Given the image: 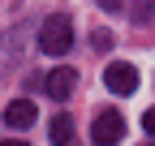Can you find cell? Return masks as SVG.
Wrapping results in <instances>:
<instances>
[{"instance_id":"2","label":"cell","mask_w":155,"mask_h":146,"mask_svg":"<svg viewBox=\"0 0 155 146\" xmlns=\"http://www.w3.org/2000/svg\"><path fill=\"white\" fill-rule=\"evenodd\" d=\"M125 138V116L116 107H99L95 112V125H91V142L95 146H116Z\"/></svg>"},{"instance_id":"9","label":"cell","mask_w":155,"mask_h":146,"mask_svg":"<svg viewBox=\"0 0 155 146\" xmlns=\"http://www.w3.org/2000/svg\"><path fill=\"white\" fill-rule=\"evenodd\" d=\"M142 125H147V133L155 138V107H147V116H142Z\"/></svg>"},{"instance_id":"10","label":"cell","mask_w":155,"mask_h":146,"mask_svg":"<svg viewBox=\"0 0 155 146\" xmlns=\"http://www.w3.org/2000/svg\"><path fill=\"white\" fill-rule=\"evenodd\" d=\"M95 5H99V9H108V13H116V9H121V0H95Z\"/></svg>"},{"instance_id":"11","label":"cell","mask_w":155,"mask_h":146,"mask_svg":"<svg viewBox=\"0 0 155 146\" xmlns=\"http://www.w3.org/2000/svg\"><path fill=\"white\" fill-rule=\"evenodd\" d=\"M0 146H30V142H22V138H5Z\"/></svg>"},{"instance_id":"6","label":"cell","mask_w":155,"mask_h":146,"mask_svg":"<svg viewBox=\"0 0 155 146\" xmlns=\"http://www.w3.org/2000/svg\"><path fill=\"white\" fill-rule=\"evenodd\" d=\"M52 142H56V146H69V142H73V120H69L65 112L52 120Z\"/></svg>"},{"instance_id":"3","label":"cell","mask_w":155,"mask_h":146,"mask_svg":"<svg viewBox=\"0 0 155 146\" xmlns=\"http://www.w3.org/2000/svg\"><path fill=\"white\" fill-rule=\"evenodd\" d=\"M104 86L112 90V95H134V90H138V69L125 65V60H112L104 69Z\"/></svg>"},{"instance_id":"8","label":"cell","mask_w":155,"mask_h":146,"mask_svg":"<svg viewBox=\"0 0 155 146\" xmlns=\"http://www.w3.org/2000/svg\"><path fill=\"white\" fill-rule=\"evenodd\" d=\"M134 9H138V22H155V5H151V0H138Z\"/></svg>"},{"instance_id":"1","label":"cell","mask_w":155,"mask_h":146,"mask_svg":"<svg viewBox=\"0 0 155 146\" xmlns=\"http://www.w3.org/2000/svg\"><path fill=\"white\" fill-rule=\"evenodd\" d=\"M39 47H43L48 56H65V52L73 47V22L65 13L43 17V26H39Z\"/></svg>"},{"instance_id":"7","label":"cell","mask_w":155,"mask_h":146,"mask_svg":"<svg viewBox=\"0 0 155 146\" xmlns=\"http://www.w3.org/2000/svg\"><path fill=\"white\" fill-rule=\"evenodd\" d=\"M91 47H95V52H108V47H116L112 30H99V26H95V34H91Z\"/></svg>"},{"instance_id":"5","label":"cell","mask_w":155,"mask_h":146,"mask_svg":"<svg viewBox=\"0 0 155 146\" xmlns=\"http://www.w3.org/2000/svg\"><path fill=\"white\" fill-rule=\"evenodd\" d=\"M35 120H39V107H35L30 99H13V103L5 107V125H9V129H30Z\"/></svg>"},{"instance_id":"4","label":"cell","mask_w":155,"mask_h":146,"mask_svg":"<svg viewBox=\"0 0 155 146\" xmlns=\"http://www.w3.org/2000/svg\"><path fill=\"white\" fill-rule=\"evenodd\" d=\"M73 86H78V73H73L69 65H65V69H52L48 78H43V90H48L56 103H65V99L73 95Z\"/></svg>"}]
</instances>
